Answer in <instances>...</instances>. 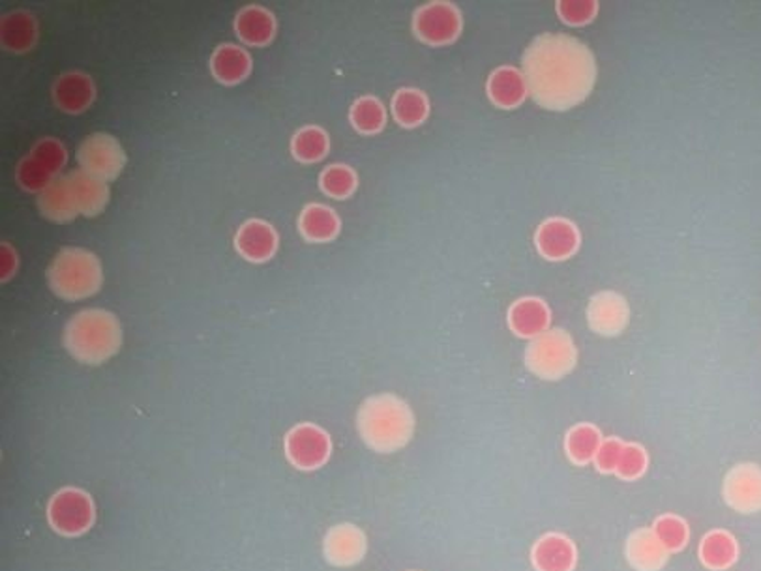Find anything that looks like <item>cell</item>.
<instances>
[{
  "label": "cell",
  "mask_w": 761,
  "mask_h": 571,
  "mask_svg": "<svg viewBox=\"0 0 761 571\" xmlns=\"http://www.w3.org/2000/svg\"><path fill=\"white\" fill-rule=\"evenodd\" d=\"M350 122L361 136H375L387 125V111L374 96H363L351 107Z\"/></svg>",
  "instance_id": "obj_31"
},
{
  "label": "cell",
  "mask_w": 761,
  "mask_h": 571,
  "mask_svg": "<svg viewBox=\"0 0 761 571\" xmlns=\"http://www.w3.org/2000/svg\"><path fill=\"white\" fill-rule=\"evenodd\" d=\"M522 72L530 98L548 111H568L580 106L597 82L591 50L576 37L554 32L540 34L527 45Z\"/></svg>",
  "instance_id": "obj_1"
},
{
  "label": "cell",
  "mask_w": 761,
  "mask_h": 571,
  "mask_svg": "<svg viewBox=\"0 0 761 571\" xmlns=\"http://www.w3.org/2000/svg\"><path fill=\"white\" fill-rule=\"evenodd\" d=\"M37 208L42 216L55 224H68L79 216L74 195L69 190L68 176H58L53 184L37 195Z\"/></svg>",
  "instance_id": "obj_27"
},
{
  "label": "cell",
  "mask_w": 761,
  "mask_h": 571,
  "mask_svg": "<svg viewBox=\"0 0 761 571\" xmlns=\"http://www.w3.org/2000/svg\"><path fill=\"white\" fill-rule=\"evenodd\" d=\"M358 435L377 454H394L406 448L415 435L411 407L394 394L366 399L356 412Z\"/></svg>",
  "instance_id": "obj_2"
},
{
  "label": "cell",
  "mask_w": 761,
  "mask_h": 571,
  "mask_svg": "<svg viewBox=\"0 0 761 571\" xmlns=\"http://www.w3.org/2000/svg\"><path fill=\"white\" fill-rule=\"evenodd\" d=\"M211 72L214 79L233 87L248 79L251 74V58L248 51L235 44H222L211 56Z\"/></svg>",
  "instance_id": "obj_23"
},
{
  "label": "cell",
  "mask_w": 761,
  "mask_h": 571,
  "mask_svg": "<svg viewBox=\"0 0 761 571\" xmlns=\"http://www.w3.org/2000/svg\"><path fill=\"white\" fill-rule=\"evenodd\" d=\"M647 466H650V457H647L645 448L637 442H626L618 468H615V476L624 480V482H636L647 472Z\"/></svg>",
  "instance_id": "obj_34"
},
{
  "label": "cell",
  "mask_w": 761,
  "mask_h": 571,
  "mask_svg": "<svg viewBox=\"0 0 761 571\" xmlns=\"http://www.w3.org/2000/svg\"><path fill=\"white\" fill-rule=\"evenodd\" d=\"M506 323L514 332V336L524 337L530 342L544 332H548L551 324V310L543 299L525 297L512 302L506 313Z\"/></svg>",
  "instance_id": "obj_17"
},
{
  "label": "cell",
  "mask_w": 761,
  "mask_h": 571,
  "mask_svg": "<svg viewBox=\"0 0 761 571\" xmlns=\"http://www.w3.org/2000/svg\"><path fill=\"white\" fill-rule=\"evenodd\" d=\"M530 564L537 571H575L578 549L568 536L548 532L530 547Z\"/></svg>",
  "instance_id": "obj_14"
},
{
  "label": "cell",
  "mask_w": 761,
  "mask_h": 571,
  "mask_svg": "<svg viewBox=\"0 0 761 571\" xmlns=\"http://www.w3.org/2000/svg\"><path fill=\"white\" fill-rule=\"evenodd\" d=\"M524 362L538 379L561 380L575 371L578 348L567 330L549 328L527 343Z\"/></svg>",
  "instance_id": "obj_5"
},
{
  "label": "cell",
  "mask_w": 761,
  "mask_h": 571,
  "mask_svg": "<svg viewBox=\"0 0 761 571\" xmlns=\"http://www.w3.org/2000/svg\"><path fill=\"white\" fill-rule=\"evenodd\" d=\"M235 249L248 262H267L278 251V233L262 219H248L235 235Z\"/></svg>",
  "instance_id": "obj_15"
},
{
  "label": "cell",
  "mask_w": 761,
  "mask_h": 571,
  "mask_svg": "<svg viewBox=\"0 0 761 571\" xmlns=\"http://www.w3.org/2000/svg\"><path fill=\"white\" fill-rule=\"evenodd\" d=\"M96 87L93 79L82 72L61 75L53 85V101L61 111L79 115L93 106Z\"/></svg>",
  "instance_id": "obj_19"
},
{
  "label": "cell",
  "mask_w": 761,
  "mask_h": 571,
  "mask_svg": "<svg viewBox=\"0 0 761 571\" xmlns=\"http://www.w3.org/2000/svg\"><path fill=\"white\" fill-rule=\"evenodd\" d=\"M18 270V254L8 243L0 246V281L7 283Z\"/></svg>",
  "instance_id": "obj_37"
},
{
  "label": "cell",
  "mask_w": 761,
  "mask_h": 571,
  "mask_svg": "<svg viewBox=\"0 0 761 571\" xmlns=\"http://www.w3.org/2000/svg\"><path fill=\"white\" fill-rule=\"evenodd\" d=\"M624 557L636 571H661L668 562L669 553L651 528H637L626 538Z\"/></svg>",
  "instance_id": "obj_20"
},
{
  "label": "cell",
  "mask_w": 761,
  "mask_h": 571,
  "mask_svg": "<svg viewBox=\"0 0 761 571\" xmlns=\"http://www.w3.org/2000/svg\"><path fill=\"white\" fill-rule=\"evenodd\" d=\"M235 32L243 44L265 47L276 36L275 13L262 7H244L235 18Z\"/></svg>",
  "instance_id": "obj_22"
},
{
  "label": "cell",
  "mask_w": 761,
  "mask_h": 571,
  "mask_svg": "<svg viewBox=\"0 0 761 571\" xmlns=\"http://www.w3.org/2000/svg\"><path fill=\"white\" fill-rule=\"evenodd\" d=\"M366 547L368 543L363 530L351 522H342L326 532L323 551L331 564L347 568L358 564L364 559Z\"/></svg>",
  "instance_id": "obj_16"
},
{
  "label": "cell",
  "mask_w": 761,
  "mask_h": 571,
  "mask_svg": "<svg viewBox=\"0 0 761 571\" xmlns=\"http://www.w3.org/2000/svg\"><path fill=\"white\" fill-rule=\"evenodd\" d=\"M580 229L567 218H548L535 233V246L546 261H567L580 249Z\"/></svg>",
  "instance_id": "obj_13"
},
{
  "label": "cell",
  "mask_w": 761,
  "mask_h": 571,
  "mask_svg": "<svg viewBox=\"0 0 761 571\" xmlns=\"http://www.w3.org/2000/svg\"><path fill=\"white\" fill-rule=\"evenodd\" d=\"M37 40L36 18L25 10H15L0 19V45L10 53L31 51Z\"/></svg>",
  "instance_id": "obj_24"
},
{
  "label": "cell",
  "mask_w": 761,
  "mask_h": 571,
  "mask_svg": "<svg viewBox=\"0 0 761 571\" xmlns=\"http://www.w3.org/2000/svg\"><path fill=\"white\" fill-rule=\"evenodd\" d=\"M340 218L331 206L312 203L300 212L299 233L307 243H332L340 235Z\"/></svg>",
  "instance_id": "obj_25"
},
{
  "label": "cell",
  "mask_w": 761,
  "mask_h": 571,
  "mask_svg": "<svg viewBox=\"0 0 761 571\" xmlns=\"http://www.w3.org/2000/svg\"><path fill=\"white\" fill-rule=\"evenodd\" d=\"M587 323L599 336H621L631 323V308L619 292H597L587 305Z\"/></svg>",
  "instance_id": "obj_12"
},
{
  "label": "cell",
  "mask_w": 761,
  "mask_h": 571,
  "mask_svg": "<svg viewBox=\"0 0 761 571\" xmlns=\"http://www.w3.org/2000/svg\"><path fill=\"white\" fill-rule=\"evenodd\" d=\"M699 562L711 571H725L736 564L739 546L733 535L722 528L709 530L698 547Z\"/></svg>",
  "instance_id": "obj_26"
},
{
  "label": "cell",
  "mask_w": 761,
  "mask_h": 571,
  "mask_svg": "<svg viewBox=\"0 0 761 571\" xmlns=\"http://www.w3.org/2000/svg\"><path fill=\"white\" fill-rule=\"evenodd\" d=\"M47 519L58 535L69 538L85 535L94 522L93 498L74 487L58 491L47 506Z\"/></svg>",
  "instance_id": "obj_9"
},
{
  "label": "cell",
  "mask_w": 761,
  "mask_h": 571,
  "mask_svg": "<svg viewBox=\"0 0 761 571\" xmlns=\"http://www.w3.org/2000/svg\"><path fill=\"white\" fill-rule=\"evenodd\" d=\"M319 187L332 200H350L358 187V176L350 165L334 163V165H329L319 176Z\"/></svg>",
  "instance_id": "obj_33"
},
{
  "label": "cell",
  "mask_w": 761,
  "mask_h": 571,
  "mask_svg": "<svg viewBox=\"0 0 761 571\" xmlns=\"http://www.w3.org/2000/svg\"><path fill=\"white\" fill-rule=\"evenodd\" d=\"M331 437L313 423H299L286 437V455L300 471H318L331 457Z\"/></svg>",
  "instance_id": "obj_10"
},
{
  "label": "cell",
  "mask_w": 761,
  "mask_h": 571,
  "mask_svg": "<svg viewBox=\"0 0 761 571\" xmlns=\"http://www.w3.org/2000/svg\"><path fill=\"white\" fill-rule=\"evenodd\" d=\"M393 117L401 128H418L430 117V100L418 88H399L393 98Z\"/></svg>",
  "instance_id": "obj_29"
},
{
  "label": "cell",
  "mask_w": 761,
  "mask_h": 571,
  "mask_svg": "<svg viewBox=\"0 0 761 571\" xmlns=\"http://www.w3.org/2000/svg\"><path fill=\"white\" fill-rule=\"evenodd\" d=\"M47 283L58 299H88L100 291L104 268L93 251L83 248H63L47 268Z\"/></svg>",
  "instance_id": "obj_4"
},
{
  "label": "cell",
  "mask_w": 761,
  "mask_h": 571,
  "mask_svg": "<svg viewBox=\"0 0 761 571\" xmlns=\"http://www.w3.org/2000/svg\"><path fill=\"white\" fill-rule=\"evenodd\" d=\"M624 444L626 442L621 441L619 437H608V439H604L602 444H600L599 454L594 457V468L600 474H615L619 460H621V454H623Z\"/></svg>",
  "instance_id": "obj_36"
},
{
  "label": "cell",
  "mask_w": 761,
  "mask_h": 571,
  "mask_svg": "<svg viewBox=\"0 0 761 571\" xmlns=\"http://www.w3.org/2000/svg\"><path fill=\"white\" fill-rule=\"evenodd\" d=\"M600 4L594 0H559L556 12L565 25H589L599 15Z\"/></svg>",
  "instance_id": "obj_35"
},
{
  "label": "cell",
  "mask_w": 761,
  "mask_h": 571,
  "mask_svg": "<svg viewBox=\"0 0 761 571\" xmlns=\"http://www.w3.org/2000/svg\"><path fill=\"white\" fill-rule=\"evenodd\" d=\"M77 162L82 171L101 182L119 179L126 168V152L119 139L109 133H93L77 149Z\"/></svg>",
  "instance_id": "obj_8"
},
{
  "label": "cell",
  "mask_w": 761,
  "mask_h": 571,
  "mask_svg": "<svg viewBox=\"0 0 761 571\" xmlns=\"http://www.w3.org/2000/svg\"><path fill=\"white\" fill-rule=\"evenodd\" d=\"M651 530L669 554L679 553L690 541L688 522L675 514H664V516L656 517Z\"/></svg>",
  "instance_id": "obj_32"
},
{
  "label": "cell",
  "mask_w": 761,
  "mask_h": 571,
  "mask_svg": "<svg viewBox=\"0 0 761 571\" xmlns=\"http://www.w3.org/2000/svg\"><path fill=\"white\" fill-rule=\"evenodd\" d=\"M331 150V137L319 126H304L291 139V154L300 163H318L325 160Z\"/></svg>",
  "instance_id": "obj_30"
},
{
  "label": "cell",
  "mask_w": 761,
  "mask_h": 571,
  "mask_svg": "<svg viewBox=\"0 0 761 571\" xmlns=\"http://www.w3.org/2000/svg\"><path fill=\"white\" fill-rule=\"evenodd\" d=\"M66 160H68V152L64 149V144L53 137H44L32 147L25 160L19 163L15 181L25 192L40 195L45 187L58 179V173L66 165Z\"/></svg>",
  "instance_id": "obj_6"
},
{
  "label": "cell",
  "mask_w": 761,
  "mask_h": 571,
  "mask_svg": "<svg viewBox=\"0 0 761 571\" xmlns=\"http://www.w3.org/2000/svg\"><path fill=\"white\" fill-rule=\"evenodd\" d=\"M602 441H604L602 431L594 423H576L565 435V454L576 466L591 465L599 454Z\"/></svg>",
  "instance_id": "obj_28"
},
{
  "label": "cell",
  "mask_w": 761,
  "mask_h": 571,
  "mask_svg": "<svg viewBox=\"0 0 761 571\" xmlns=\"http://www.w3.org/2000/svg\"><path fill=\"white\" fill-rule=\"evenodd\" d=\"M66 176H68L69 190H72V195H74L75 206H77L79 216L94 218V216H98V214L106 211L109 197H111V192H109L106 182L94 179V176L85 173L82 169L72 171Z\"/></svg>",
  "instance_id": "obj_21"
},
{
  "label": "cell",
  "mask_w": 761,
  "mask_h": 571,
  "mask_svg": "<svg viewBox=\"0 0 761 571\" xmlns=\"http://www.w3.org/2000/svg\"><path fill=\"white\" fill-rule=\"evenodd\" d=\"M63 343L74 360L98 366L119 353L122 328L109 311L83 310L64 326Z\"/></svg>",
  "instance_id": "obj_3"
},
{
  "label": "cell",
  "mask_w": 761,
  "mask_h": 571,
  "mask_svg": "<svg viewBox=\"0 0 761 571\" xmlns=\"http://www.w3.org/2000/svg\"><path fill=\"white\" fill-rule=\"evenodd\" d=\"M486 93L493 106L500 109H518L529 96V88L522 69L500 66L487 77Z\"/></svg>",
  "instance_id": "obj_18"
},
{
  "label": "cell",
  "mask_w": 761,
  "mask_h": 571,
  "mask_svg": "<svg viewBox=\"0 0 761 571\" xmlns=\"http://www.w3.org/2000/svg\"><path fill=\"white\" fill-rule=\"evenodd\" d=\"M462 31V12L452 2H426L412 15L415 36L431 47L454 44Z\"/></svg>",
  "instance_id": "obj_7"
},
{
  "label": "cell",
  "mask_w": 761,
  "mask_h": 571,
  "mask_svg": "<svg viewBox=\"0 0 761 571\" xmlns=\"http://www.w3.org/2000/svg\"><path fill=\"white\" fill-rule=\"evenodd\" d=\"M722 497L737 514L752 516L761 511V466L755 463L731 466L725 476Z\"/></svg>",
  "instance_id": "obj_11"
}]
</instances>
